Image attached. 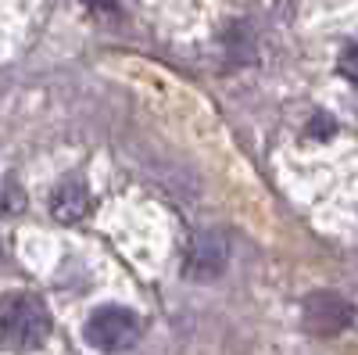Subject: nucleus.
Wrapping results in <instances>:
<instances>
[{
    "instance_id": "1",
    "label": "nucleus",
    "mask_w": 358,
    "mask_h": 355,
    "mask_svg": "<svg viewBox=\"0 0 358 355\" xmlns=\"http://www.w3.org/2000/svg\"><path fill=\"white\" fill-rule=\"evenodd\" d=\"M0 330L11 351H33L50 337V312L36 294H11L0 312Z\"/></svg>"
},
{
    "instance_id": "2",
    "label": "nucleus",
    "mask_w": 358,
    "mask_h": 355,
    "mask_svg": "<svg viewBox=\"0 0 358 355\" xmlns=\"http://www.w3.org/2000/svg\"><path fill=\"white\" fill-rule=\"evenodd\" d=\"M86 341L101 348V351H129L140 334H143V319L133 312V309H122V305H104L97 309L94 316L86 319Z\"/></svg>"
},
{
    "instance_id": "3",
    "label": "nucleus",
    "mask_w": 358,
    "mask_h": 355,
    "mask_svg": "<svg viewBox=\"0 0 358 355\" xmlns=\"http://www.w3.org/2000/svg\"><path fill=\"white\" fill-rule=\"evenodd\" d=\"M355 305L341 298L337 291H315L312 298H305V330L315 337H334L351 327Z\"/></svg>"
},
{
    "instance_id": "4",
    "label": "nucleus",
    "mask_w": 358,
    "mask_h": 355,
    "mask_svg": "<svg viewBox=\"0 0 358 355\" xmlns=\"http://www.w3.org/2000/svg\"><path fill=\"white\" fill-rule=\"evenodd\" d=\"M90 212V187L79 176H69L65 183H57V190L50 194V216L57 223H79Z\"/></svg>"
},
{
    "instance_id": "5",
    "label": "nucleus",
    "mask_w": 358,
    "mask_h": 355,
    "mask_svg": "<svg viewBox=\"0 0 358 355\" xmlns=\"http://www.w3.org/2000/svg\"><path fill=\"white\" fill-rule=\"evenodd\" d=\"M222 265H226V248H222V241H219L215 233H204L201 241L194 244V251H190L187 273L197 277V280H212Z\"/></svg>"
},
{
    "instance_id": "6",
    "label": "nucleus",
    "mask_w": 358,
    "mask_h": 355,
    "mask_svg": "<svg viewBox=\"0 0 358 355\" xmlns=\"http://www.w3.org/2000/svg\"><path fill=\"white\" fill-rule=\"evenodd\" d=\"M341 76H348L351 83H358V40L341 54Z\"/></svg>"
}]
</instances>
